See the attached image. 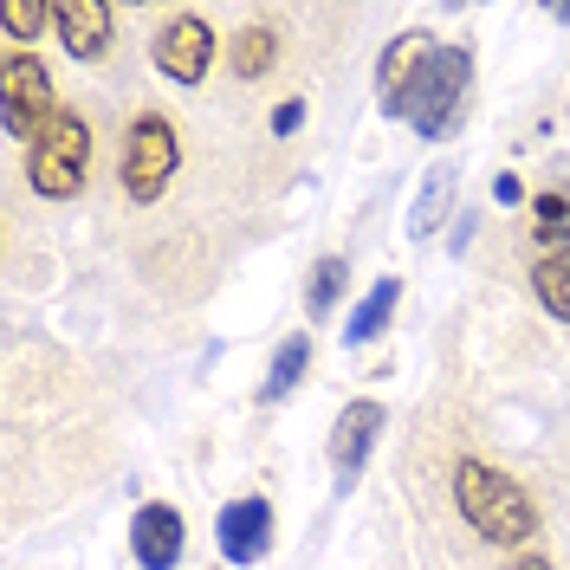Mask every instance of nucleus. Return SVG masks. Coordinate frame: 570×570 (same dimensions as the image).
Wrapping results in <instances>:
<instances>
[{"label": "nucleus", "instance_id": "nucleus-1", "mask_svg": "<svg viewBox=\"0 0 570 570\" xmlns=\"http://www.w3.org/2000/svg\"><path fill=\"white\" fill-rule=\"evenodd\" d=\"M454 505H461V519L487 538V544H505V551L538 532L532 493H525L512 473H499V466H487V461L454 466Z\"/></svg>", "mask_w": 570, "mask_h": 570}, {"label": "nucleus", "instance_id": "nucleus-2", "mask_svg": "<svg viewBox=\"0 0 570 570\" xmlns=\"http://www.w3.org/2000/svg\"><path fill=\"white\" fill-rule=\"evenodd\" d=\"M85 163H91V130L85 117L59 110L33 142H27V181H33L46 202H71L85 188Z\"/></svg>", "mask_w": 570, "mask_h": 570}, {"label": "nucleus", "instance_id": "nucleus-3", "mask_svg": "<svg viewBox=\"0 0 570 570\" xmlns=\"http://www.w3.org/2000/svg\"><path fill=\"white\" fill-rule=\"evenodd\" d=\"M176 163H181L176 124L156 117V110H142L137 124H130V137H124V163H117L124 195L130 202H163V188L176 181Z\"/></svg>", "mask_w": 570, "mask_h": 570}, {"label": "nucleus", "instance_id": "nucleus-4", "mask_svg": "<svg viewBox=\"0 0 570 570\" xmlns=\"http://www.w3.org/2000/svg\"><path fill=\"white\" fill-rule=\"evenodd\" d=\"M466 78H473V59H466L461 46H434L422 85H415V98H409V124H415L422 137H448V130L461 124Z\"/></svg>", "mask_w": 570, "mask_h": 570}, {"label": "nucleus", "instance_id": "nucleus-5", "mask_svg": "<svg viewBox=\"0 0 570 570\" xmlns=\"http://www.w3.org/2000/svg\"><path fill=\"white\" fill-rule=\"evenodd\" d=\"M52 117H59L52 110V71L39 66L33 52H7L0 59V124H7V137L33 142Z\"/></svg>", "mask_w": 570, "mask_h": 570}, {"label": "nucleus", "instance_id": "nucleus-6", "mask_svg": "<svg viewBox=\"0 0 570 570\" xmlns=\"http://www.w3.org/2000/svg\"><path fill=\"white\" fill-rule=\"evenodd\" d=\"M156 66H163V78H176V85H202L214 66V27L202 13H176L156 33Z\"/></svg>", "mask_w": 570, "mask_h": 570}, {"label": "nucleus", "instance_id": "nucleus-7", "mask_svg": "<svg viewBox=\"0 0 570 570\" xmlns=\"http://www.w3.org/2000/svg\"><path fill=\"white\" fill-rule=\"evenodd\" d=\"M428 59H434V39L428 33H395L383 46V66H376V91H383V110L390 117H409V98L422 85Z\"/></svg>", "mask_w": 570, "mask_h": 570}, {"label": "nucleus", "instance_id": "nucleus-8", "mask_svg": "<svg viewBox=\"0 0 570 570\" xmlns=\"http://www.w3.org/2000/svg\"><path fill=\"white\" fill-rule=\"evenodd\" d=\"M376 434H383V402H351L337 428H331V473H337V493H351L363 461H370V448H376Z\"/></svg>", "mask_w": 570, "mask_h": 570}, {"label": "nucleus", "instance_id": "nucleus-9", "mask_svg": "<svg viewBox=\"0 0 570 570\" xmlns=\"http://www.w3.org/2000/svg\"><path fill=\"white\" fill-rule=\"evenodd\" d=\"M214 538H220V558H227V564H259L266 544H273V505H266V499H234V505L220 512Z\"/></svg>", "mask_w": 570, "mask_h": 570}, {"label": "nucleus", "instance_id": "nucleus-10", "mask_svg": "<svg viewBox=\"0 0 570 570\" xmlns=\"http://www.w3.org/2000/svg\"><path fill=\"white\" fill-rule=\"evenodd\" d=\"M130 551H137L142 570H176L181 564V512L176 505H163V499L137 505V519H130Z\"/></svg>", "mask_w": 570, "mask_h": 570}, {"label": "nucleus", "instance_id": "nucleus-11", "mask_svg": "<svg viewBox=\"0 0 570 570\" xmlns=\"http://www.w3.org/2000/svg\"><path fill=\"white\" fill-rule=\"evenodd\" d=\"M52 27H59V46H66L71 59H98L110 46L117 13H110L105 0H52Z\"/></svg>", "mask_w": 570, "mask_h": 570}, {"label": "nucleus", "instance_id": "nucleus-12", "mask_svg": "<svg viewBox=\"0 0 570 570\" xmlns=\"http://www.w3.org/2000/svg\"><path fill=\"white\" fill-rule=\"evenodd\" d=\"M454 188H461V169L454 163H434L422 176V195H415V208H409V240H428L441 220H448V208H454Z\"/></svg>", "mask_w": 570, "mask_h": 570}, {"label": "nucleus", "instance_id": "nucleus-13", "mask_svg": "<svg viewBox=\"0 0 570 570\" xmlns=\"http://www.w3.org/2000/svg\"><path fill=\"white\" fill-rule=\"evenodd\" d=\"M395 298H402V285L395 279H376L370 292H363V305L351 312V324H344V344H376L383 331H390V318H395Z\"/></svg>", "mask_w": 570, "mask_h": 570}, {"label": "nucleus", "instance_id": "nucleus-14", "mask_svg": "<svg viewBox=\"0 0 570 570\" xmlns=\"http://www.w3.org/2000/svg\"><path fill=\"white\" fill-rule=\"evenodd\" d=\"M532 292H538V305H544L551 318L570 324V247H558V253L538 259L532 266Z\"/></svg>", "mask_w": 570, "mask_h": 570}, {"label": "nucleus", "instance_id": "nucleus-15", "mask_svg": "<svg viewBox=\"0 0 570 570\" xmlns=\"http://www.w3.org/2000/svg\"><path fill=\"white\" fill-rule=\"evenodd\" d=\"M305 370H312V337H305V331H298V337H285L279 351H273V370H266V402H285V395L298 390V376H305Z\"/></svg>", "mask_w": 570, "mask_h": 570}, {"label": "nucleus", "instance_id": "nucleus-16", "mask_svg": "<svg viewBox=\"0 0 570 570\" xmlns=\"http://www.w3.org/2000/svg\"><path fill=\"white\" fill-rule=\"evenodd\" d=\"M273 46H279L273 27H247V33L234 39V71H240V78H259V71L273 66Z\"/></svg>", "mask_w": 570, "mask_h": 570}, {"label": "nucleus", "instance_id": "nucleus-17", "mask_svg": "<svg viewBox=\"0 0 570 570\" xmlns=\"http://www.w3.org/2000/svg\"><path fill=\"white\" fill-rule=\"evenodd\" d=\"M344 279H351V273H344V259H318V273H312V292H305V312H312V318H324V312L337 305Z\"/></svg>", "mask_w": 570, "mask_h": 570}, {"label": "nucleus", "instance_id": "nucleus-18", "mask_svg": "<svg viewBox=\"0 0 570 570\" xmlns=\"http://www.w3.org/2000/svg\"><path fill=\"white\" fill-rule=\"evenodd\" d=\"M46 13H52L46 0H7V7H0V27H7V39H13V46H27V39L46 27Z\"/></svg>", "mask_w": 570, "mask_h": 570}, {"label": "nucleus", "instance_id": "nucleus-19", "mask_svg": "<svg viewBox=\"0 0 570 570\" xmlns=\"http://www.w3.org/2000/svg\"><path fill=\"white\" fill-rule=\"evenodd\" d=\"M558 227H570V195H564V188L538 195V234H544V240H558Z\"/></svg>", "mask_w": 570, "mask_h": 570}, {"label": "nucleus", "instance_id": "nucleus-20", "mask_svg": "<svg viewBox=\"0 0 570 570\" xmlns=\"http://www.w3.org/2000/svg\"><path fill=\"white\" fill-rule=\"evenodd\" d=\"M298 124H305V98H285V105L273 110V130H279V137H292Z\"/></svg>", "mask_w": 570, "mask_h": 570}, {"label": "nucleus", "instance_id": "nucleus-21", "mask_svg": "<svg viewBox=\"0 0 570 570\" xmlns=\"http://www.w3.org/2000/svg\"><path fill=\"white\" fill-rule=\"evenodd\" d=\"M493 195L505 202V208H512V202H525V188H519V176H499V181H493Z\"/></svg>", "mask_w": 570, "mask_h": 570}, {"label": "nucleus", "instance_id": "nucleus-22", "mask_svg": "<svg viewBox=\"0 0 570 570\" xmlns=\"http://www.w3.org/2000/svg\"><path fill=\"white\" fill-rule=\"evenodd\" d=\"M512 570H551V564H544V558H525V564H512Z\"/></svg>", "mask_w": 570, "mask_h": 570}]
</instances>
